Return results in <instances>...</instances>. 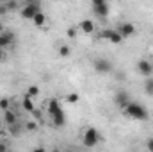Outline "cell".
<instances>
[{"label":"cell","instance_id":"cell-20","mask_svg":"<svg viewBox=\"0 0 153 152\" xmlns=\"http://www.w3.org/2000/svg\"><path fill=\"white\" fill-rule=\"evenodd\" d=\"M66 100H68L70 104H75V102H78V95H76V93H70V95L66 97Z\"/></svg>","mask_w":153,"mask_h":152},{"label":"cell","instance_id":"cell-2","mask_svg":"<svg viewBox=\"0 0 153 152\" xmlns=\"http://www.w3.org/2000/svg\"><path fill=\"white\" fill-rule=\"evenodd\" d=\"M98 141H100V132L96 129H93V127L85 129V132H84V145L85 147H94Z\"/></svg>","mask_w":153,"mask_h":152},{"label":"cell","instance_id":"cell-14","mask_svg":"<svg viewBox=\"0 0 153 152\" xmlns=\"http://www.w3.org/2000/svg\"><path fill=\"white\" fill-rule=\"evenodd\" d=\"M32 22H34V25H36V27H43V25L46 23V16H45V14L39 11V13H36V14H34Z\"/></svg>","mask_w":153,"mask_h":152},{"label":"cell","instance_id":"cell-27","mask_svg":"<svg viewBox=\"0 0 153 152\" xmlns=\"http://www.w3.org/2000/svg\"><path fill=\"white\" fill-rule=\"evenodd\" d=\"M105 2H107V0H91V4H93V5H98V4H105Z\"/></svg>","mask_w":153,"mask_h":152},{"label":"cell","instance_id":"cell-18","mask_svg":"<svg viewBox=\"0 0 153 152\" xmlns=\"http://www.w3.org/2000/svg\"><path fill=\"white\" fill-rule=\"evenodd\" d=\"M144 90H146L148 95H152L153 93V79L152 77H148V81H146V84H144Z\"/></svg>","mask_w":153,"mask_h":152},{"label":"cell","instance_id":"cell-5","mask_svg":"<svg viewBox=\"0 0 153 152\" xmlns=\"http://www.w3.org/2000/svg\"><path fill=\"white\" fill-rule=\"evenodd\" d=\"M100 38L109 39V41H112V43H121V41H123V36L119 34V31H114V29H103L102 34H100Z\"/></svg>","mask_w":153,"mask_h":152},{"label":"cell","instance_id":"cell-29","mask_svg":"<svg viewBox=\"0 0 153 152\" xmlns=\"http://www.w3.org/2000/svg\"><path fill=\"white\" fill-rule=\"evenodd\" d=\"M7 150V143H0V152H5Z\"/></svg>","mask_w":153,"mask_h":152},{"label":"cell","instance_id":"cell-19","mask_svg":"<svg viewBox=\"0 0 153 152\" xmlns=\"http://www.w3.org/2000/svg\"><path fill=\"white\" fill-rule=\"evenodd\" d=\"M25 129H27V131H36V129H38V122H34V120H29V122L25 123Z\"/></svg>","mask_w":153,"mask_h":152},{"label":"cell","instance_id":"cell-33","mask_svg":"<svg viewBox=\"0 0 153 152\" xmlns=\"http://www.w3.org/2000/svg\"><path fill=\"white\" fill-rule=\"evenodd\" d=\"M152 95H153V93H152Z\"/></svg>","mask_w":153,"mask_h":152},{"label":"cell","instance_id":"cell-3","mask_svg":"<svg viewBox=\"0 0 153 152\" xmlns=\"http://www.w3.org/2000/svg\"><path fill=\"white\" fill-rule=\"evenodd\" d=\"M93 68H94L98 74H109V72L112 70V63L107 61V59H103V57H100V59H94V61H93Z\"/></svg>","mask_w":153,"mask_h":152},{"label":"cell","instance_id":"cell-17","mask_svg":"<svg viewBox=\"0 0 153 152\" xmlns=\"http://www.w3.org/2000/svg\"><path fill=\"white\" fill-rule=\"evenodd\" d=\"M39 95V88L38 86H30L29 90H27V97H30V99H36Z\"/></svg>","mask_w":153,"mask_h":152},{"label":"cell","instance_id":"cell-6","mask_svg":"<svg viewBox=\"0 0 153 152\" xmlns=\"http://www.w3.org/2000/svg\"><path fill=\"white\" fill-rule=\"evenodd\" d=\"M137 70H139V74L144 77H152L153 74V65L150 61H146V59H141L139 63H137Z\"/></svg>","mask_w":153,"mask_h":152},{"label":"cell","instance_id":"cell-32","mask_svg":"<svg viewBox=\"0 0 153 152\" xmlns=\"http://www.w3.org/2000/svg\"><path fill=\"white\" fill-rule=\"evenodd\" d=\"M0 2H7V0H0Z\"/></svg>","mask_w":153,"mask_h":152},{"label":"cell","instance_id":"cell-28","mask_svg":"<svg viewBox=\"0 0 153 152\" xmlns=\"http://www.w3.org/2000/svg\"><path fill=\"white\" fill-rule=\"evenodd\" d=\"M5 59V48H0V61Z\"/></svg>","mask_w":153,"mask_h":152},{"label":"cell","instance_id":"cell-10","mask_svg":"<svg viewBox=\"0 0 153 152\" xmlns=\"http://www.w3.org/2000/svg\"><path fill=\"white\" fill-rule=\"evenodd\" d=\"M117 31H119V34L123 38H126V36H132L135 32V27H134V23H121Z\"/></svg>","mask_w":153,"mask_h":152},{"label":"cell","instance_id":"cell-4","mask_svg":"<svg viewBox=\"0 0 153 152\" xmlns=\"http://www.w3.org/2000/svg\"><path fill=\"white\" fill-rule=\"evenodd\" d=\"M41 11V7H39V2H29L23 9H22V16L25 18V20H32L34 18V14Z\"/></svg>","mask_w":153,"mask_h":152},{"label":"cell","instance_id":"cell-13","mask_svg":"<svg viewBox=\"0 0 153 152\" xmlns=\"http://www.w3.org/2000/svg\"><path fill=\"white\" fill-rule=\"evenodd\" d=\"M59 109H62V108L59 106V100H57V99H50V100H48V114L52 116L53 113H57Z\"/></svg>","mask_w":153,"mask_h":152},{"label":"cell","instance_id":"cell-21","mask_svg":"<svg viewBox=\"0 0 153 152\" xmlns=\"http://www.w3.org/2000/svg\"><path fill=\"white\" fill-rule=\"evenodd\" d=\"M59 54H61L62 57H66V56H70V47H66V45H62V47L59 48Z\"/></svg>","mask_w":153,"mask_h":152},{"label":"cell","instance_id":"cell-24","mask_svg":"<svg viewBox=\"0 0 153 152\" xmlns=\"http://www.w3.org/2000/svg\"><path fill=\"white\" fill-rule=\"evenodd\" d=\"M9 9H7V5H5V2H0V14H5Z\"/></svg>","mask_w":153,"mask_h":152},{"label":"cell","instance_id":"cell-9","mask_svg":"<svg viewBox=\"0 0 153 152\" xmlns=\"http://www.w3.org/2000/svg\"><path fill=\"white\" fill-rule=\"evenodd\" d=\"M93 11H94V14H96V16H100V18H105V16L109 14V4L105 2V4L93 5Z\"/></svg>","mask_w":153,"mask_h":152},{"label":"cell","instance_id":"cell-23","mask_svg":"<svg viewBox=\"0 0 153 152\" xmlns=\"http://www.w3.org/2000/svg\"><path fill=\"white\" fill-rule=\"evenodd\" d=\"M9 106H11V104H9V100H7V99H0V109H4V111H5V109H9Z\"/></svg>","mask_w":153,"mask_h":152},{"label":"cell","instance_id":"cell-31","mask_svg":"<svg viewBox=\"0 0 153 152\" xmlns=\"http://www.w3.org/2000/svg\"><path fill=\"white\" fill-rule=\"evenodd\" d=\"M25 2H27V4H29V2H38V0H25Z\"/></svg>","mask_w":153,"mask_h":152},{"label":"cell","instance_id":"cell-8","mask_svg":"<svg viewBox=\"0 0 153 152\" xmlns=\"http://www.w3.org/2000/svg\"><path fill=\"white\" fill-rule=\"evenodd\" d=\"M13 39H14V34H13V32L4 31V32L0 34V48H7V47L13 43Z\"/></svg>","mask_w":153,"mask_h":152},{"label":"cell","instance_id":"cell-22","mask_svg":"<svg viewBox=\"0 0 153 152\" xmlns=\"http://www.w3.org/2000/svg\"><path fill=\"white\" fill-rule=\"evenodd\" d=\"M5 5H7V9H9V11H14V9H18V4H16L14 0H7V2H5Z\"/></svg>","mask_w":153,"mask_h":152},{"label":"cell","instance_id":"cell-12","mask_svg":"<svg viewBox=\"0 0 153 152\" xmlns=\"http://www.w3.org/2000/svg\"><path fill=\"white\" fill-rule=\"evenodd\" d=\"M78 27H80V31L85 32V34H93V31H94V23H93L91 20H82Z\"/></svg>","mask_w":153,"mask_h":152},{"label":"cell","instance_id":"cell-11","mask_svg":"<svg viewBox=\"0 0 153 152\" xmlns=\"http://www.w3.org/2000/svg\"><path fill=\"white\" fill-rule=\"evenodd\" d=\"M52 122H53V125H55V127H62V125L66 123L64 111H62V109H59L57 113H53V114H52Z\"/></svg>","mask_w":153,"mask_h":152},{"label":"cell","instance_id":"cell-16","mask_svg":"<svg viewBox=\"0 0 153 152\" xmlns=\"http://www.w3.org/2000/svg\"><path fill=\"white\" fill-rule=\"evenodd\" d=\"M22 106H23V109H25V111H29V113H32V111H34V102H32V99H30V97H27V95H25V99H23Z\"/></svg>","mask_w":153,"mask_h":152},{"label":"cell","instance_id":"cell-15","mask_svg":"<svg viewBox=\"0 0 153 152\" xmlns=\"http://www.w3.org/2000/svg\"><path fill=\"white\" fill-rule=\"evenodd\" d=\"M16 120H18V118H16V114L13 113L11 109H5V111H4V122H5L7 125H11V123H14Z\"/></svg>","mask_w":153,"mask_h":152},{"label":"cell","instance_id":"cell-25","mask_svg":"<svg viewBox=\"0 0 153 152\" xmlns=\"http://www.w3.org/2000/svg\"><path fill=\"white\" fill-rule=\"evenodd\" d=\"M68 36H70V38H75V36H76V29H75V27L68 29Z\"/></svg>","mask_w":153,"mask_h":152},{"label":"cell","instance_id":"cell-1","mask_svg":"<svg viewBox=\"0 0 153 152\" xmlns=\"http://www.w3.org/2000/svg\"><path fill=\"white\" fill-rule=\"evenodd\" d=\"M125 113L130 118H134V120H146L148 118L146 108L143 104H139V102H128V106L125 108Z\"/></svg>","mask_w":153,"mask_h":152},{"label":"cell","instance_id":"cell-30","mask_svg":"<svg viewBox=\"0 0 153 152\" xmlns=\"http://www.w3.org/2000/svg\"><path fill=\"white\" fill-rule=\"evenodd\" d=\"M2 32H4V27H2V23H0V34H2Z\"/></svg>","mask_w":153,"mask_h":152},{"label":"cell","instance_id":"cell-26","mask_svg":"<svg viewBox=\"0 0 153 152\" xmlns=\"http://www.w3.org/2000/svg\"><path fill=\"white\" fill-rule=\"evenodd\" d=\"M146 147H148V150L153 152V138H150L148 141H146Z\"/></svg>","mask_w":153,"mask_h":152},{"label":"cell","instance_id":"cell-7","mask_svg":"<svg viewBox=\"0 0 153 152\" xmlns=\"http://www.w3.org/2000/svg\"><path fill=\"white\" fill-rule=\"evenodd\" d=\"M128 102H130V99H128L126 91H117V93H116V104L119 106V109L125 111V108L128 106Z\"/></svg>","mask_w":153,"mask_h":152}]
</instances>
